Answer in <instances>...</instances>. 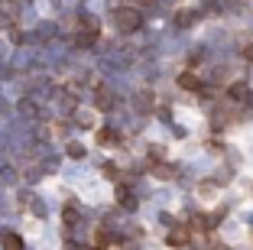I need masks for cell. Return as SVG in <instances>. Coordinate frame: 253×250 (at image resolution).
Masks as SVG:
<instances>
[{
  "mask_svg": "<svg viewBox=\"0 0 253 250\" xmlns=\"http://www.w3.org/2000/svg\"><path fill=\"white\" fill-rule=\"evenodd\" d=\"M97 140H101V143L107 147V143H114V140H117V133H114V130H101V133H97Z\"/></svg>",
  "mask_w": 253,
  "mask_h": 250,
  "instance_id": "6",
  "label": "cell"
},
{
  "mask_svg": "<svg viewBox=\"0 0 253 250\" xmlns=\"http://www.w3.org/2000/svg\"><path fill=\"white\" fill-rule=\"evenodd\" d=\"M244 59H247V62H253V43H247V46H244Z\"/></svg>",
  "mask_w": 253,
  "mask_h": 250,
  "instance_id": "7",
  "label": "cell"
},
{
  "mask_svg": "<svg viewBox=\"0 0 253 250\" xmlns=\"http://www.w3.org/2000/svg\"><path fill=\"white\" fill-rule=\"evenodd\" d=\"M3 247L7 250H23V241L16 234H3Z\"/></svg>",
  "mask_w": 253,
  "mask_h": 250,
  "instance_id": "5",
  "label": "cell"
},
{
  "mask_svg": "<svg viewBox=\"0 0 253 250\" xmlns=\"http://www.w3.org/2000/svg\"><path fill=\"white\" fill-rule=\"evenodd\" d=\"M179 85H182L185 91H195V88H201V78H198L195 72H185V75H179Z\"/></svg>",
  "mask_w": 253,
  "mask_h": 250,
  "instance_id": "2",
  "label": "cell"
},
{
  "mask_svg": "<svg viewBox=\"0 0 253 250\" xmlns=\"http://www.w3.org/2000/svg\"><path fill=\"white\" fill-rule=\"evenodd\" d=\"M231 98H237V101H253V95H250L247 85H231Z\"/></svg>",
  "mask_w": 253,
  "mask_h": 250,
  "instance_id": "3",
  "label": "cell"
},
{
  "mask_svg": "<svg viewBox=\"0 0 253 250\" xmlns=\"http://www.w3.org/2000/svg\"><path fill=\"white\" fill-rule=\"evenodd\" d=\"M114 20H117V26H120L124 33H133V30H140L143 16L136 13L133 7H117V13H114Z\"/></svg>",
  "mask_w": 253,
  "mask_h": 250,
  "instance_id": "1",
  "label": "cell"
},
{
  "mask_svg": "<svg viewBox=\"0 0 253 250\" xmlns=\"http://www.w3.org/2000/svg\"><path fill=\"white\" fill-rule=\"evenodd\" d=\"M182 244H188V231H172L169 234V247H182Z\"/></svg>",
  "mask_w": 253,
  "mask_h": 250,
  "instance_id": "4",
  "label": "cell"
}]
</instances>
